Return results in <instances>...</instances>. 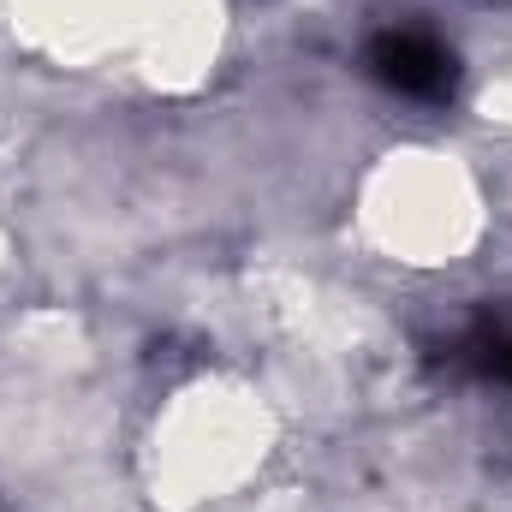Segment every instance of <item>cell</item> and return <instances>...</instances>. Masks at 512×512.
<instances>
[{
  "mask_svg": "<svg viewBox=\"0 0 512 512\" xmlns=\"http://www.w3.org/2000/svg\"><path fill=\"white\" fill-rule=\"evenodd\" d=\"M370 66L387 90L417 96V102H441L453 90V54L429 30H382L370 48Z\"/></svg>",
  "mask_w": 512,
  "mask_h": 512,
  "instance_id": "obj_1",
  "label": "cell"
}]
</instances>
